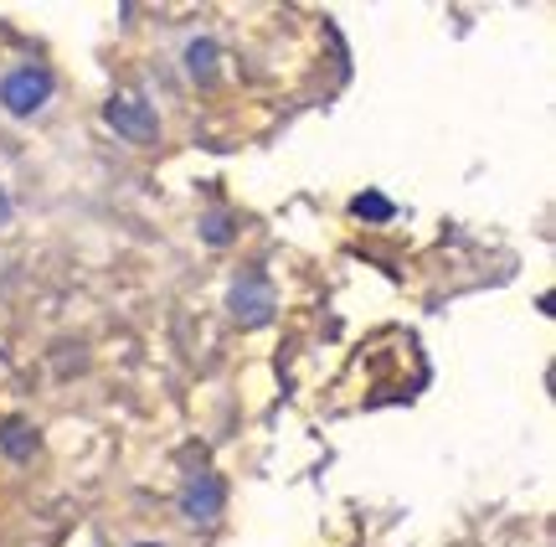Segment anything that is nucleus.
I'll return each instance as SVG.
<instances>
[{"label": "nucleus", "instance_id": "10", "mask_svg": "<svg viewBox=\"0 0 556 547\" xmlns=\"http://www.w3.org/2000/svg\"><path fill=\"white\" fill-rule=\"evenodd\" d=\"M129 547H165V543H129Z\"/></svg>", "mask_w": 556, "mask_h": 547}, {"label": "nucleus", "instance_id": "4", "mask_svg": "<svg viewBox=\"0 0 556 547\" xmlns=\"http://www.w3.org/2000/svg\"><path fill=\"white\" fill-rule=\"evenodd\" d=\"M274 284H268V274L263 269H248L232 289H227V310H232V321L242 325H263V321H274Z\"/></svg>", "mask_w": 556, "mask_h": 547}, {"label": "nucleus", "instance_id": "1", "mask_svg": "<svg viewBox=\"0 0 556 547\" xmlns=\"http://www.w3.org/2000/svg\"><path fill=\"white\" fill-rule=\"evenodd\" d=\"M52 99H58V78H52V67H41V62H21V67H11V73L0 78V109H5L11 120H37Z\"/></svg>", "mask_w": 556, "mask_h": 547}, {"label": "nucleus", "instance_id": "3", "mask_svg": "<svg viewBox=\"0 0 556 547\" xmlns=\"http://www.w3.org/2000/svg\"><path fill=\"white\" fill-rule=\"evenodd\" d=\"M103 124L129 145H150L160 135V114L144 94H119V99H109L103 103Z\"/></svg>", "mask_w": 556, "mask_h": 547}, {"label": "nucleus", "instance_id": "6", "mask_svg": "<svg viewBox=\"0 0 556 547\" xmlns=\"http://www.w3.org/2000/svg\"><path fill=\"white\" fill-rule=\"evenodd\" d=\"M0 449H5L11 460H31V455H37V428L11 419V424L0 428Z\"/></svg>", "mask_w": 556, "mask_h": 547}, {"label": "nucleus", "instance_id": "7", "mask_svg": "<svg viewBox=\"0 0 556 547\" xmlns=\"http://www.w3.org/2000/svg\"><path fill=\"white\" fill-rule=\"evenodd\" d=\"M351 212H356V217H381V223H387V217H392V202H387L381 191H366V197L351 202Z\"/></svg>", "mask_w": 556, "mask_h": 547}, {"label": "nucleus", "instance_id": "5", "mask_svg": "<svg viewBox=\"0 0 556 547\" xmlns=\"http://www.w3.org/2000/svg\"><path fill=\"white\" fill-rule=\"evenodd\" d=\"M186 73H191V83H201V88H212L217 83V67H222V47L212 37H191L186 41Z\"/></svg>", "mask_w": 556, "mask_h": 547}, {"label": "nucleus", "instance_id": "8", "mask_svg": "<svg viewBox=\"0 0 556 547\" xmlns=\"http://www.w3.org/2000/svg\"><path fill=\"white\" fill-rule=\"evenodd\" d=\"M201 238H206V244H232V223H227V217H222V212H206V217H201Z\"/></svg>", "mask_w": 556, "mask_h": 547}, {"label": "nucleus", "instance_id": "9", "mask_svg": "<svg viewBox=\"0 0 556 547\" xmlns=\"http://www.w3.org/2000/svg\"><path fill=\"white\" fill-rule=\"evenodd\" d=\"M5 217H11V202H5V191H0V227H5Z\"/></svg>", "mask_w": 556, "mask_h": 547}, {"label": "nucleus", "instance_id": "2", "mask_svg": "<svg viewBox=\"0 0 556 547\" xmlns=\"http://www.w3.org/2000/svg\"><path fill=\"white\" fill-rule=\"evenodd\" d=\"M180 522L197 532H212L222 522V511H227V481H222L217 470H186V481H180Z\"/></svg>", "mask_w": 556, "mask_h": 547}]
</instances>
